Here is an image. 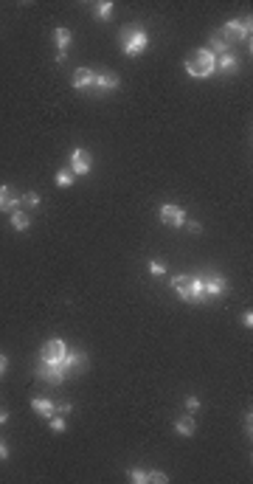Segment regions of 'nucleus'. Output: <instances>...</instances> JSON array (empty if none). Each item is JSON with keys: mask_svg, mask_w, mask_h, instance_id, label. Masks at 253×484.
Instances as JSON below:
<instances>
[{"mask_svg": "<svg viewBox=\"0 0 253 484\" xmlns=\"http://www.w3.org/2000/svg\"><path fill=\"white\" fill-rule=\"evenodd\" d=\"M23 197H17L9 186H0V211H17Z\"/></svg>", "mask_w": 253, "mask_h": 484, "instance_id": "obj_10", "label": "nucleus"}, {"mask_svg": "<svg viewBox=\"0 0 253 484\" xmlns=\"http://www.w3.org/2000/svg\"><path fill=\"white\" fill-rule=\"evenodd\" d=\"M147 482H152V484H166V482H169V476L160 473V470H152V473H147Z\"/></svg>", "mask_w": 253, "mask_h": 484, "instance_id": "obj_23", "label": "nucleus"}, {"mask_svg": "<svg viewBox=\"0 0 253 484\" xmlns=\"http://www.w3.org/2000/svg\"><path fill=\"white\" fill-rule=\"evenodd\" d=\"M73 87H76V90L93 87V70L90 68H76L73 70Z\"/></svg>", "mask_w": 253, "mask_h": 484, "instance_id": "obj_12", "label": "nucleus"}, {"mask_svg": "<svg viewBox=\"0 0 253 484\" xmlns=\"http://www.w3.org/2000/svg\"><path fill=\"white\" fill-rule=\"evenodd\" d=\"M31 408H34V414H40V417H53V411H56V406H53L51 400L48 397H34L31 400Z\"/></svg>", "mask_w": 253, "mask_h": 484, "instance_id": "obj_13", "label": "nucleus"}, {"mask_svg": "<svg viewBox=\"0 0 253 484\" xmlns=\"http://www.w3.org/2000/svg\"><path fill=\"white\" fill-rule=\"evenodd\" d=\"M214 68H217V57L208 48H197V51H192L186 57V70L194 79H208L214 73Z\"/></svg>", "mask_w": 253, "mask_h": 484, "instance_id": "obj_2", "label": "nucleus"}, {"mask_svg": "<svg viewBox=\"0 0 253 484\" xmlns=\"http://www.w3.org/2000/svg\"><path fill=\"white\" fill-rule=\"evenodd\" d=\"M93 87H99V90H115L118 87V76L115 73H107V70H101V73L93 70Z\"/></svg>", "mask_w": 253, "mask_h": 484, "instance_id": "obj_11", "label": "nucleus"}, {"mask_svg": "<svg viewBox=\"0 0 253 484\" xmlns=\"http://www.w3.org/2000/svg\"><path fill=\"white\" fill-rule=\"evenodd\" d=\"M189 231H192V234H200L202 228H200V225H197V223H189Z\"/></svg>", "mask_w": 253, "mask_h": 484, "instance_id": "obj_31", "label": "nucleus"}, {"mask_svg": "<svg viewBox=\"0 0 253 484\" xmlns=\"http://www.w3.org/2000/svg\"><path fill=\"white\" fill-rule=\"evenodd\" d=\"M217 68H222V70H236V57L231 51L228 54H219L217 57Z\"/></svg>", "mask_w": 253, "mask_h": 484, "instance_id": "obj_18", "label": "nucleus"}, {"mask_svg": "<svg viewBox=\"0 0 253 484\" xmlns=\"http://www.w3.org/2000/svg\"><path fill=\"white\" fill-rule=\"evenodd\" d=\"M96 9H99V20H110V14H113V3H110V0H101Z\"/></svg>", "mask_w": 253, "mask_h": 484, "instance_id": "obj_21", "label": "nucleus"}, {"mask_svg": "<svg viewBox=\"0 0 253 484\" xmlns=\"http://www.w3.org/2000/svg\"><path fill=\"white\" fill-rule=\"evenodd\" d=\"M172 287L175 293L189 304H200L202 302V290H200V279L197 276H172Z\"/></svg>", "mask_w": 253, "mask_h": 484, "instance_id": "obj_3", "label": "nucleus"}, {"mask_svg": "<svg viewBox=\"0 0 253 484\" xmlns=\"http://www.w3.org/2000/svg\"><path fill=\"white\" fill-rule=\"evenodd\" d=\"M53 181H56V186H70V183L76 181V175L70 172V169H59V172H56V178H53Z\"/></svg>", "mask_w": 253, "mask_h": 484, "instance_id": "obj_19", "label": "nucleus"}, {"mask_svg": "<svg viewBox=\"0 0 253 484\" xmlns=\"http://www.w3.org/2000/svg\"><path fill=\"white\" fill-rule=\"evenodd\" d=\"M28 225H31V220H28L23 211H11V228H14V231H26Z\"/></svg>", "mask_w": 253, "mask_h": 484, "instance_id": "obj_16", "label": "nucleus"}, {"mask_svg": "<svg viewBox=\"0 0 253 484\" xmlns=\"http://www.w3.org/2000/svg\"><path fill=\"white\" fill-rule=\"evenodd\" d=\"M200 290H202V302H211V299H217V296L225 293L228 282H225V276H219V273H208V276L200 279Z\"/></svg>", "mask_w": 253, "mask_h": 484, "instance_id": "obj_5", "label": "nucleus"}, {"mask_svg": "<svg viewBox=\"0 0 253 484\" xmlns=\"http://www.w3.org/2000/svg\"><path fill=\"white\" fill-rule=\"evenodd\" d=\"M228 48H231V40H228L222 31H217V34L211 37V48H208V51L214 54V57H219V54H228Z\"/></svg>", "mask_w": 253, "mask_h": 484, "instance_id": "obj_14", "label": "nucleus"}, {"mask_svg": "<svg viewBox=\"0 0 253 484\" xmlns=\"http://www.w3.org/2000/svg\"><path fill=\"white\" fill-rule=\"evenodd\" d=\"M65 341H59V338H53V341H48V344L43 346V352H40V361L43 363H53V361H59L62 355H65Z\"/></svg>", "mask_w": 253, "mask_h": 484, "instance_id": "obj_8", "label": "nucleus"}, {"mask_svg": "<svg viewBox=\"0 0 253 484\" xmlns=\"http://www.w3.org/2000/svg\"><path fill=\"white\" fill-rule=\"evenodd\" d=\"M48 425H51V431L62 433L65 428H68V420H65L62 414H53V417H48Z\"/></svg>", "mask_w": 253, "mask_h": 484, "instance_id": "obj_20", "label": "nucleus"}, {"mask_svg": "<svg viewBox=\"0 0 253 484\" xmlns=\"http://www.w3.org/2000/svg\"><path fill=\"white\" fill-rule=\"evenodd\" d=\"M130 482H132V484H147V470H141V467H132V470H130Z\"/></svg>", "mask_w": 253, "mask_h": 484, "instance_id": "obj_22", "label": "nucleus"}, {"mask_svg": "<svg viewBox=\"0 0 253 484\" xmlns=\"http://www.w3.org/2000/svg\"><path fill=\"white\" fill-rule=\"evenodd\" d=\"M186 408H189V411H197V408H200V400L194 397V394H189V397H186Z\"/></svg>", "mask_w": 253, "mask_h": 484, "instance_id": "obj_26", "label": "nucleus"}, {"mask_svg": "<svg viewBox=\"0 0 253 484\" xmlns=\"http://www.w3.org/2000/svg\"><path fill=\"white\" fill-rule=\"evenodd\" d=\"M242 324H245V327H248V329L253 327V315H251V312H245V315H242Z\"/></svg>", "mask_w": 253, "mask_h": 484, "instance_id": "obj_29", "label": "nucleus"}, {"mask_svg": "<svg viewBox=\"0 0 253 484\" xmlns=\"http://www.w3.org/2000/svg\"><path fill=\"white\" fill-rule=\"evenodd\" d=\"M175 431L180 433V436H194L197 425H194L192 417H183V420H177V423H175Z\"/></svg>", "mask_w": 253, "mask_h": 484, "instance_id": "obj_15", "label": "nucleus"}, {"mask_svg": "<svg viewBox=\"0 0 253 484\" xmlns=\"http://www.w3.org/2000/svg\"><path fill=\"white\" fill-rule=\"evenodd\" d=\"M53 40H56V45H59V51L65 54L68 45H70V31L68 28H56V31H53Z\"/></svg>", "mask_w": 253, "mask_h": 484, "instance_id": "obj_17", "label": "nucleus"}, {"mask_svg": "<svg viewBox=\"0 0 253 484\" xmlns=\"http://www.w3.org/2000/svg\"><path fill=\"white\" fill-rule=\"evenodd\" d=\"M121 40H124V54L127 57H138V54H144V48L149 45V37L144 28H135V26H127L121 31Z\"/></svg>", "mask_w": 253, "mask_h": 484, "instance_id": "obj_4", "label": "nucleus"}, {"mask_svg": "<svg viewBox=\"0 0 253 484\" xmlns=\"http://www.w3.org/2000/svg\"><path fill=\"white\" fill-rule=\"evenodd\" d=\"M160 220H163L166 225H175V228H180V225H186V211L180 206H163L160 208Z\"/></svg>", "mask_w": 253, "mask_h": 484, "instance_id": "obj_9", "label": "nucleus"}, {"mask_svg": "<svg viewBox=\"0 0 253 484\" xmlns=\"http://www.w3.org/2000/svg\"><path fill=\"white\" fill-rule=\"evenodd\" d=\"M251 17H239V20H231V23H225V28H222V34L231 37L234 34L236 40H251Z\"/></svg>", "mask_w": 253, "mask_h": 484, "instance_id": "obj_7", "label": "nucleus"}, {"mask_svg": "<svg viewBox=\"0 0 253 484\" xmlns=\"http://www.w3.org/2000/svg\"><path fill=\"white\" fill-rule=\"evenodd\" d=\"M70 411H73V406H70V403H62V406H56V411H53V414H62V417H68Z\"/></svg>", "mask_w": 253, "mask_h": 484, "instance_id": "obj_27", "label": "nucleus"}, {"mask_svg": "<svg viewBox=\"0 0 253 484\" xmlns=\"http://www.w3.org/2000/svg\"><path fill=\"white\" fill-rule=\"evenodd\" d=\"M23 203H26V206H40V194H37V191H28L26 197H23Z\"/></svg>", "mask_w": 253, "mask_h": 484, "instance_id": "obj_25", "label": "nucleus"}, {"mask_svg": "<svg viewBox=\"0 0 253 484\" xmlns=\"http://www.w3.org/2000/svg\"><path fill=\"white\" fill-rule=\"evenodd\" d=\"M3 423H9V411H0V425Z\"/></svg>", "mask_w": 253, "mask_h": 484, "instance_id": "obj_32", "label": "nucleus"}, {"mask_svg": "<svg viewBox=\"0 0 253 484\" xmlns=\"http://www.w3.org/2000/svg\"><path fill=\"white\" fill-rule=\"evenodd\" d=\"M149 273H152V276H163V273H166V265L160 259H152V262H149Z\"/></svg>", "mask_w": 253, "mask_h": 484, "instance_id": "obj_24", "label": "nucleus"}, {"mask_svg": "<svg viewBox=\"0 0 253 484\" xmlns=\"http://www.w3.org/2000/svg\"><path fill=\"white\" fill-rule=\"evenodd\" d=\"M6 369H9V361H6V355H0V374L6 372Z\"/></svg>", "mask_w": 253, "mask_h": 484, "instance_id": "obj_30", "label": "nucleus"}, {"mask_svg": "<svg viewBox=\"0 0 253 484\" xmlns=\"http://www.w3.org/2000/svg\"><path fill=\"white\" fill-rule=\"evenodd\" d=\"M90 166H93V158H90L88 149H85V147L73 149V155H70V172H73V175H88Z\"/></svg>", "mask_w": 253, "mask_h": 484, "instance_id": "obj_6", "label": "nucleus"}, {"mask_svg": "<svg viewBox=\"0 0 253 484\" xmlns=\"http://www.w3.org/2000/svg\"><path fill=\"white\" fill-rule=\"evenodd\" d=\"M85 352H79V349H65V355H62L59 361H53V363H43L40 361V369H37V374L43 377V380L53 383V386H59L68 374L79 372L82 366H85Z\"/></svg>", "mask_w": 253, "mask_h": 484, "instance_id": "obj_1", "label": "nucleus"}, {"mask_svg": "<svg viewBox=\"0 0 253 484\" xmlns=\"http://www.w3.org/2000/svg\"><path fill=\"white\" fill-rule=\"evenodd\" d=\"M251 420H253V417H251V411H248V414H245V433H248V436H251V428H253Z\"/></svg>", "mask_w": 253, "mask_h": 484, "instance_id": "obj_28", "label": "nucleus"}]
</instances>
